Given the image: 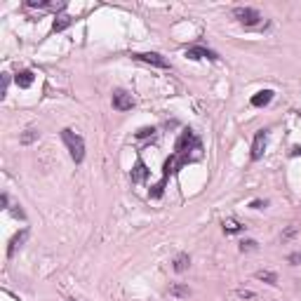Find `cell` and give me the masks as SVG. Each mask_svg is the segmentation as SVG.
I'll return each instance as SVG.
<instances>
[{
  "label": "cell",
  "instance_id": "obj_12",
  "mask_svg": "<svg viewBox=\"0 0 301 301\" xmlns=\"http://www.w3.org/2000/svg\"><path fill=\"white\" fill-rule=\"evenodd\" d=\"M170 296H174V299H188L190 287L188 285H181V283H174L172 287H170Z\"/></svg>",
  "mask_w": 301,
  "mask_h": 301
},
{
  "label": "cell",
  "instance_id": "obj_27",
  "mask_svg": "<svg viewBox=\"0 0 301 301\" xmlns=\"http://www.w3.org/2000/svg\"><path fill=\"white\" fill-rule=\"evenodd\" d=\"M292 155H294V158H296V155H301V146H294V148H292Z\"/></svg>",
  "mask_w": 301,
  "mask_h": 301
},
{
  "label": "cell",
  "instance_id": "obj_11",
  "mask_svg": "<svg viewBox=\"0 0 301 301\" xmlns=\"http://www.w3.org/2000/svg\"><path fill=\"white\" fill-rule=\"evenodd\" d=\"M270 101H273V90H261V92H257L252 97V106H268Z\"/></svg>",
  "mask_w": 301,
  "mask_h": 301
},
{
  "label": "cell",
  "instance_id": "obj_18",
  "mask_svg": "<svg viewBox=\"0 0 301 301\" xmlns=\"http://www.w3.org/2000/svg\"><path fill=\"white\" fill-rule=\"evenodd\" d=\"M224 231H226V233H240V231H242V224L235 222V219H226V222H224Z\"/></svg>",
  "mask_w": 301,
  "mask_h": 301
},
{
  "label": "cell",
  "instance_id": "obj_20",
  "mask_svg": "<svg viewBox=\"0 0 301 301\" xmlns=\"http://www.w3.org/2000/svg\"><path fill=\"white\" fill-rule=\"evenodd\" d=\"M240 250H242V252H254V250H257V240H245V242H240Z\"/></svg>",
  "mask_w": 301,
  "mask_h": 301
},
{
  "label": "cell",
  "instance_id": "obj_22",
  "mask_svg": "<svg viewBox=\"0 0 301 301\" xmlns=\"http://www.w3.org/2000/svg\"><path fill=\"white\" fill-rule=\"evenodd\" d=\"M7 87H10V73H3V87H0V97L7 94Z\"/></svg>",
  "mask_w": 301,
  "mask_h": 301
},
{
  "label": "cell",
  "instance_id": "obj_25",
  "mask_svg": "<svg viewBox=\"0 0 301 301\" xmlns=\"http://www.w3.org/2000/svg\"><path fill=\"white\" fill-rule=\"evenodd\" d=\"M238 296H242V299H252L254 292H250V289H238Z\"/></svg>",
  "mask_w": 301,
  "mask_h": 301
},
{
  "label": "cell",
  "instance_id": "obj_5",
  "mask_svg": "<svg viewBox=\"0 0 301 301\" xmlns=\"http://www.w3.org/2000/svg\"><path fill=\"white\" fill-rule=\"evenodd\" d=\"M134 106V99H132V94H127L125 90H118V92H113V108L116 111H129Z\"/></svg>",
  "mask_w": 301,
  "mask_h": 301
},
{
  "label": "cell",
  "instance_id": "obj_3",
  "mask_svg": "<svg viewBox=\"0 0 301 301\" xmlns=\"http://www.w3.org/2000/svg\"><path fill=\"white\" fill-rule=\"evenodd\" d=\"M233 17L238 19L240 24H245V26L261 24V14H259V10H254V7H235Z\"/></svg>",
  "mask_w": 301,
  "mask_h": 301
},
{
  "label": "cell",
  "instance_id": "obj_24",
  "mask_svg": "<svg viewBox=\"0 0 301 301\" xmlns=\"http://www.w3.org/2000/svg\"><path fill=\"white\" fill-rule=\"evenodd\" d=\"M287 261H289L292 266H301V252H292V254L287 257Z\"/></svg>",
  "mask_w": 301,
  "mask_h": 301
},
{
  "label": "cell",
  "instance_id": "obj_14",
  "mask_svg": "<svg viewBox=\"0 0 301 301\" xmlns=\"http://www.w3.org/2000/svg\"><path fill=\"white\" fill-rule=\"evenodd\" d=\"M172 264H174V270H177V273H184V270L190 266V257L186 252H181V254H177V257H174Z\"/></svg>",
  "mask_w": 301,
  "mask_h": 301
},
{
  "label": "cell",
  "instance_id": "obj_19",
  "mask_svg": "<svg viewBox=\"0 0 301 301\" xmlns=\"http://www.w3.org/2000/svg\"><path fill=\"white\" fill-rule=\"evenodd\" d=\"M165 181H167V179H162L160 184H155V186H153V190H148V198H153V200L162 198V188H165Z\"/></svg>",
  "mask_w": 301,
  "mask_h": 301
},
{
  "label": "cell",
  "instance_id": "obj_10",
  "mask_svg": "<svg viewBox=\"0 0 301 301\" xmlns=\"http://www.w3.org/2000/svg\"><path fill=\"white\" fill-rule=\"evenodd\" d=\"M26 240H29V228H21V231H19V233L12 238V242H10V247H7V257L12 259L14 254H17V250H19V247H21V245H24Z\"/></svg>",
  "mask_w": 301,
  "mask_h": 301
},
{
  "label": "cell",
  "instance_id": "obj_21",
  "mask_svg": "<svg viewBox=\"0 0 301 301\" xmlns=\"http://www.w3.org/2000/svg\"><path fill=\"white\" fill-rule=\"evenodd\" d=\"M10 212H12V216H14V219H21V222H24V219H26L24 209L19 207V205H12V207H10Z\"/></svg>",
  "mask_w": 301,
  "mask_h": 301
},
{
  "label": "cell",
  "instance_id": "obj_26",
  "mask_svg": "<svg viewBox=\"0 0 301 301\" xmlns=\"http://www.w3.org/2000/svg\"><path fill=\"white\" fill-rule=\"evenodd\" d=\"M266 205H268V203H266V200H254V203L250 205V207H252V209H264Z\"/></svg>",
  "mask_w": 301,
  "mask_h": 301
},
{
  "label": "cell",
  "instance_id": "obj_17",
  "mask_svg": "<svg viewBox=\"0 0 301 301\" xmlns=\"http://www.w3.org/2000/svg\"><path fill=\"white\" fill-rule=\"evenodd\" d=\"M257 278L259 280H264V283H268V285H278V276L273 273V270H257Z\"/></svg>",
  "mask_w": 301,
  "mask_h": 301
},
{
  "label": "cell",
  "instance_id": "obj_13",
  "mask_svg": "<svg viewBox=\"0 0 301 301\" xmlns=\"http://www.w3.org/2000/svg\"><path fill=\"white\" fill-rule=\"evenodd\" d=\"M33 78H36V75H33V71H29V68H26V71H19L17 78H14V83H17L19 87H31L33 85Z\"/></svg>",
  "mask_w": 301,
  "mask_h": 301
},
{
  "label": "cell",
  "instance_id": "obj_15",
  "mask_svg": "<svg viewBox=\"0 0 301 301\" xmlns=\"http://www.w3.org/2000/svg\"><path fill=\"white\" fill-rule=\"evenodd\" d=\"M71 24H73V19L68 17V14H59V17L54 19V26H52V29H54V33H59V31H64V29H68Z\"/></svg>",
  "mask_w": 301,
  "mask_h": 301
},
{
  "label": "cell",
  "instance_id": "obj_2",
  "mask_svg": "<svg viewBox=\"0 0 301 301\" xmlns=\"http://www.w3.org/2000/svg\"><path fill=\"white\" fill-rule=\"evenodd\" d=\"M62 142H64V146L68 148L71 160H73L75 165H80V162L85 160V142H83V136L66 127V129H62Z\"/></svg>",
  "mask_w": 301,
  "mask_h": 301
},
{
  "label": "cell",
  "instance_id": "obj_9",
  "mask_svg": "<svg viewBox=\"0 0 301 301\" xmlns=\"http://www.w3.org/2000/svg\"><path fill=\"white\" fill-rule=\"evenodd\" d=\"M146 177H148V170L144 165V160L139 158L134 162V167H132V172H129V179H132V184H142V181H146Z\"/></svg>",
  "mask_w": 301,
  "mask_h": 301
},
{
  "label": "cell",
  "instance_id": "obj_23",
  "mask_svg": "<svg viewBox=\"0 0 301 301\" xmlns=\"http://www.w3.org/2000/svg\"><path fill=\"white\" fill-rule=\"evenodd\" d=\"M153 132H155L153 127H142L136 132V136H139V139H146V136H153Z\"/></svg>",
  "mask_w": 301,
  "mask_h": 301
},
{
  "label": "cell",
  "instance_id": "obj_7",
  "mask_svg": "<svg viewBox=\"0 0 301 301\" xmlns=\"http://www.w3.org/2000/svg\"><path fill=\"white\" fill-rule=\"evenodd\" d=\"M186 162H188V160L181 158V155H177V153H174L172 158H167V162H165V177H162V179H167L170 174H177L179 170L186 165Z\"/></svg>",
  "mask_w": 301,
  "mask_h": 301
},
{
  "label": "cell",
  "instance_id": "obj_8",
  "mask_svg": "<svg viewBox=\"0 0 301 301\" xmlns=\"http://www.w3.org/2000/svg\"><path fill=\"white\" fill-rule=\"evenodd\" d=\"M186 57H188V59H212V62L219 59L216 52H212V49H207V47H190V49H186Z\"/></svg>",
  "mask_w": 301,
  "mask_h": 301
},
{
  "label": "cell",
  "instance_id": "obj_16",
  "mask_svg": "<svg viewBox=\"0 0 301 301\" xmlns=\"http://www.w3.org/2000/svg\"><path fill=\"white\" fill-rule=\"evenodd\" d=\"M38 136H40V132H38L36 127H29L24 132V134L19 136V142L24 144V146H29V144H33V142H38Z\"/></svg>",
  "mask_w": 301,
  "mask_h": 301
},
{
  "label": "cell",
  "instance_id": "obj_1",
  "mask_svg": "<svg viewBox=\"0 0 301 301\" xmlns=\"http://www.w3.org/2000/svg\"><path fill=\"white\" fill-rule=\"evenodd\" d=\"M174 153L186 158L188 162L200 158V153H203V144H200V139L193 134V129H184V132H181V136L177 139V146H174Z\"/></svg>",
  "mask_w": 301,
  "mask_h": 301
},
{
  "label": "cell",
  "instance_id": "obj_4",
  "mask_svg": "<svg viewBox=\"0 0 301 301\" xmlns=\"http://www.w3.org/2000/svg\"><path fill=\"white\" fill-rule=\"evenodd\" d=\"M266 146H268V132L261 129V132H257V136H254V142H252V160L264 158Z\"/></svg>",
  "mask_w": 301,
  "mask_h": 301
},
{
  "label": "cell",
  "instance_id": "obj_6",
  "mask_svg": "<svg viewBox=\"0 0 301 301\" xmlns=\"http://www.w3.org/2000/svg\"><path fill=\"white\" fill-rule=\"evenodd\" d=\"M136 62H144V64H151V66H158V68H170L167 59H162L160 54L155 52H139V54H132Z\"/></svg>",
  "mask_w": 301,
  "mask_h": 301
}]
</instances>
